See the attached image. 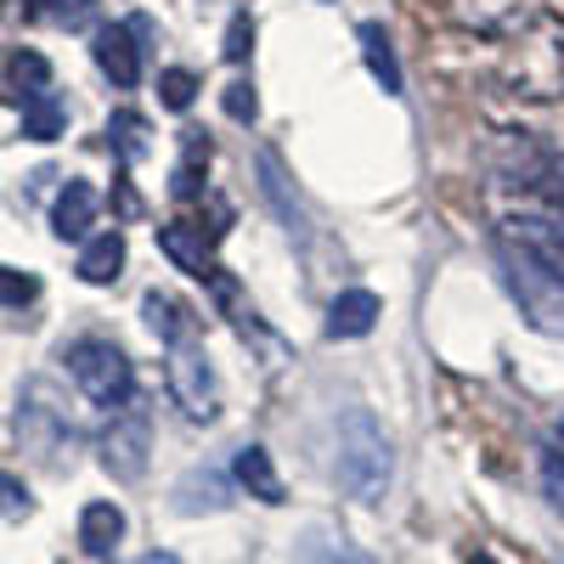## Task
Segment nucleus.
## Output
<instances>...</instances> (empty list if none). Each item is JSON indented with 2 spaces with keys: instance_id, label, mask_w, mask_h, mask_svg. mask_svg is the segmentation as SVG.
I'll use <instances>...</instances> for the list:
<instances>
[{
  "instance_id": "1",
  "label": "nucleus",
  "mask_w": 564,
  "mask_h": 564,
  "mask_svg": "<svg viewBox=\"0 0 564 564\" xmlns=\"http://www.w3.org/2000/svg\"><path fill=\"white\" fill-rule=\"evenodd\" d=\"M390 435L379 430V417L372 412H345L339 423V457H334V475L339 486L356 497V502H379L384 486H390Z\"/></svg>"
},
{
  "instance_id": "2",
  "label": "nucleus",
  "mask_w": 564,
  "mask_h": 564,
  "mask_svg": "<svg viewBox=\"0 0 564 564\" xmlns=\"http://www.w3.org/2000/svg\"><path fill=\"white\" fill-rule=\"evenodd\" d=\"M497 260H502L508 289H513V300H520V311L531 316L536 334L564 339V271H558V265H547L542 254L520 249V243H502V249H497Z\"/></svg>"
},
{
  "instance_id": "3",
  "label": "nucleus",
  "mask_w": 564,
  "mask_h": 564,
  "mask_svg": "<svg viewBox=\"0 0 564 564\" xmlns=\"http://www.w3.org/2000/svg\"><path fill=\"white\" fill-rule=\"evenodd\" d=\"M508 90L531 102L564 97V23H536L520 34L513 63H508Z\"/></svg>"
},
{
  "instance_id": "4",
  "label": "nucleus",
  "mask_w": 564,
  "mask_h": 564,
  "mask_svg": "<svg viewBox=\"0 0 564 564\" xmlns=\"http://www.w3.org/2000/svg\"><path fill=\"white\" fill-rule=\"evenodd\" d=\"M68 372L74 384L97 401V406H124L135 395V372H130V356L113 345V339H79L68 350Z\"/></svg>"
},
{
  "instance_id": "5",
  "label": "nucleus",
  "mask_w": 564,
  "mask_h": 564,
  "mask_svg": "<svg viewBox=\"0 0 564 564\" xmlns=\"http://www.w3.org/2000/svg\"><path fill=\"white\" fill-rule=\"evenodd\" d=\"M97 452H102V468L113 480H141L148 475V452H153V430H148V412H135V406H124V412H113L108 417V430L97 435Z\"/></svg>"
},
{
  "instance_id": "6",
  "label": "nucleus",
  "mask_w": 564,
  "mask_h": 564,
  "mask_svg": "<svg viewBox=\"0 0 564 564\" xmlns=\"http://www.w3.org/2000/svg\"><path fill=\"white\" fill-rule=\"evenodd\" d=\"M164 372H170V390H175L181 412L193 417V423H215V412H220V384H215L209 356H204L198 345H175Z\"/></svg>"
},
{
  "instance_id": "7",
  "label": "nucleus",
  "mask_w": 564,
  "mask_h": 564,
  "mask_svg": "<svg viewBox=\"0 0 564 564\" xmlns=\"http://www.w3.org/2000/svg\"><path fill=\"white\" fill-rule=\"evenodd\" d=\"M446 12L463 23V29H475V34H525L542 23L547 12V0H446Z\"/></svg>"
},
{
  "instance_id": "8",
  "label": "nucleus",
  "mask_w": 564,
  "mask_h": 564,
  "mask_svg": "<svg viewBox=\"0 0 564 564\" xmlns=\"http://www.w3.org/2000/svg\"><path fill=\"white\" fill-rule=\"evenodd\" d=\"M18 441H23V446H34V452H45V457H52L63 441H74L63 406L52 401V390H45V384H29V395H23V412H18Z\"/></svg>"
},
{
  "instance_id": "9",
  "label": "nucleus",
  "mask_w": 564,
  "mask_h": 564,
  "mask_svg": "<svg viewBox=\"0 0 564 564\" xmlns=\"http://www.w3.org/2000/svg\"><path fill=\"white\" fill-rule=\"evenodd\" d=\"M90 52H97V68H102L119 90H130V85L141 79V45H135V29H130V23H108V29H97Z\"/></svg>"
},
{
  "instance_id": "10",
  "label": "nucleus",
  "mask_w": 564,
  "mask_h": 564,
  "mask_svg": "<svg viewBox=\"0 0 564 564\" xmlns=\"http://www.w3.org/2000/svg\"><path fill=\"white\" fill-rule=\"evenodd\" d=\"M159 249H164L181 271H193V276H204V282H220V265H215V254H209V243H204V226H186V220L159 226Z\"/></svg>"
},
{
  "instance_id": "11",
  "label": "nucleus",
  "mask_w": 564,
  "mask_h": 564,
  "mask_svg": "<svg viewBox=\"0 0 564 564\" xmlns=\"http://www.w3.org/2000/svg\"><path fill=\"white\" fill-rule=\"evenodd\" d=\"M254 170H260V193H265V204L276 209V220L289 226L294 238H305V231H311V220H305V204L294 198V186H289V175H282V159H276L271 148H260Z\"/></svg>"
},
{
  "instance_id": "12",
  "label": "nucleus",
  "mask_w": 564,
  "mask_h": 564,
  "mask_svg": "<svg viewBox=\"0 0 564 564\" xmlns=\"http://www.w3.org/2000/svg\"><path fill=\"white\" fill-rule=\"evenodd\" d=\"M124 542V508L119 502H85L79 513V547L90 558H113Z\"/></svg>"
},
{
  "instance_id": "13",
  "label": "nucleus",
  "mask_w": 564,
  "mask_h": 564,
  "mask_svg": "<svg viewBox=\"0 0 564 564\" xmlns=\"http://www.w3.org/2000/svg\"><path fill=\"white\" fill-rule=\"evenodd\" d=\"M141 316H148V327L175 350V345H193V334H198V322H193V311H186L175 294H159V289H148L141 294Z\"/></svg>"
},
{
  "instance_id": "14",
  "label": "nucleus",
  "mask_w": 564,
  "mask_h": 564,
  "mask_svg": "<svg viewBox=\"0 0 564 564\" xmlns=\"http://www.w3.org/2000/svg\"><path fill=\"white\" fill-rule=\"evenodd\" d=\"M379 294H367V289H345L334 305H327V334L334 339H367L372 334V322H379Z\"/></svg>"
},
{
  "instance_id": "15",
  "label": "nucleus",
  "mask_w": 564,
  "mask_h": 564,
  "mask_svg": "<svg viewBox=\"0 0 564 564\" xmlns=\"http://www.w3.org/2000/svg\"><path fill=\"white\" fill-rule=\"evenodd\" d=\"M231 502V486L220 468H186V475L175 480V508L181 513H220Z\"/></svg>"
},
{
  "instance_id": "16",
  "label": "nucleus",
  "mask_w": 564,
  "mask_h": 564,
  "mask_svg": "<svg viewBox=\"0 0 564 564\" xmlns=\"http://www.w3.org/2000/svg\"><path fill=\"white\" fill-rule=\"evenodd\" d=\"M90 220H97V186L90 181H68L63 193H57V209H52V226H57V238H85Z\"/></svg>"
},
{
  "instance_id": "17",
  "label": "nucleus",
  "mask_w": 564,
  "mask_h": 564,
  "mask_svg": "<svg viewBox=\"0 0 564 564\" xmlns=\"http://www.w3.org/2000/svg\"><path fill=\"white\" fill-rule=\"evenodd\" d=\"M231 475H238V486L260 502H282V480H276V468H271V452L265 446H238V457H231Z\"/></svg>"
},
{
  "instance_id": "18",
  "label": "nucleus",
  "mask_w": 564,
  "mask_h": 564,
  "mask_svg": "<svg viewBox=\"0 0 564 564\" xmlns=\"http://www.w3.org/2000/svg\"><path fill=\"white\" fill-rule=\"evenodd\" d=\"M0 79H7L12 102H29V97H40V90H52V68H45L40 52H12L7 63H0Z\"/></svg>"
},
{
  "instance_id": "19",
  "label": "nucleus",
  "mask_w": 564,
  "mask_h": 564,
  "mask_svg": "<svg viewBox=\"0 0 564 564\" xmlns=\"http://www.w3.org/2000/svg\"><path fill=\"white\" fill-rule=\"evenodd\" d=\"M361 52H367L372 79L384 85V97H401V63H395V52H390V34H384V23H361Z\"/></svg>"
},
{
  "instance_id": "20",
  "label": "nucleus",
  "mask_w": 564,
  "mask_h": 564,
  "mask_svg": "<svg viewBox=\"0 0 564 564\" xmlns=\"http://www.w3.org/2000/svg\"><path fill=\"white\" fill-rule=\"evenodd\" d=\"M63 130H68V108H63L57 90H40V97L23 102V135L29 141H57Z\"/></svg>"
},
{
  "instance_id": "21",
  "label": "nucleus",
  "mask_w": 564,
  "mask_h": 564,
  "mask_svg": "<svg viewBox=\"0 0 564 564\" xmlns=\"http://www.w3.org/2000/svg\"><path fill=\"white\" fill-rule=\"evenodd\" d=\"M124 271V238L119 231H102V238H90L79 249V276L85 282H113Z\"/></svg>"
},
{
  "instance_id": "22",
  "label": "nucleus",
  "mask_w": 564,
  "mask_h": 564,
  "mask_svg": "<svg viewBox=\"0 0 564 564\" xmlns=\"http://www.w3.org/2000/svg\"><path fill=\"white\" fill-rule=\"evenodd\" d=\"M204 170H209V141L186 135V159H181L175 175H170V193H175V198H198V193H204Z\"/></svg>"
},
{
  "instance_id": "23",
  "label": "nucleus",
  "mask_w": 564,
  "mask_h": 564,
  "mask_svg": "<svg viewBox=\"0 0 564 564\" xmlns=\"http://www.w3.org/2000/svg\"><path fill=\"white\" fill-rule=\"evenodd\" d=\"M108 135H113V148H119V159H148V148H153V141H148V119H141V113H130V108H119L113 119H108Z\"/></svg>"
},
{
  "instance_id": "24",
  "label": "nucleus",
  "mask_w": 564,
  "mask_h": 564,
  "mask_svg": "<svg viewBox=\"0 0 564 564\" xmlns=\"http://www.w3.org/2000/svg\"><path fill=\"white\" fill-rule=\"evenodd\" d=\"M159 97H164V108L186 113V108H193V97H198V74H186V68H164V74H159Z\"/></svg>"
},
{
  "instance_id": "25",
  "label": "nucleus",
  "mask_w": 564,
  "mask_h": 564,
  "mask_svg": "<svg viewBox=\"0 0 564 564\" xmlns=\"http://www.w3.org/2000/svg\"><path fill=\"white\" fill-rule=\"evenodd\" d=\"M300 564H356L345 536H327V531H311L305 547H300Z\"/></svg>"
},
{
  "instance_id": "26",
  "label": "nucleus",
  "mask_w": 564,
  "mask_h": 564,
  "mask_svg": "<svg viewBox=\"0 0 564 564\" xmlns=\"http://www.w3.org/2000/svg\"><path fill=\"white\" fill-rule=\"evenodd\" d=\"M220 102H226V119H238V124H254V113H260V102H254V85H249V79H231Z\"/></svg>"
},
{
  "instance_id": "27",
  "label": "nucleus",
  "mask_w": 564,
  "mask_h": 564,
  "mask_svg": "<svg viewBox=\"0 0 564 564\" xmlns=\"http://www.w3.org/2000/svg\"><path fill=\"white\" fill-rule=\"evenodd\" d=\"M29 12L45 23H79L90 12V0H29Z\"/></svg>"
},
{
  "instance_id": "28",
  "label": "nucleus",
  "mask_w": 564,
  "mask_h": 564,
  "mask_svg": "<svg viewBox=\"0 0 564 564\" xmlns=\"http://www.w3.org/2000/svg\"><path fill=\"white\" fill-rule=\"evenodd\" d=\"M40 294V282L34 276H23V271H7L0 265V305H29Z\"/></svg>"
},
{
  "instance_id": "29",
  "label": "nucleus",
  "mask_w": 564,
  "mask_h": 564,
  "mask_svg": "<svg viewBox=\"0 0 564 564\" xmlns=\"http://www.w3.org/2000/svg\"><path fill=\"white\" fill-rule=\"evenodd\" d=\"M249 45H254V23H249V12H238V18H231V29H226V45H220V52H226V63H243Z\"/></svg>"
},
{
  "instance_id": "30",
  "label": "nucleus",
  "mask_w": 564,
  "mask_h": 564,
  "mask_svg": "<svg viewBox=\"0 0 564 564\" xmlns=\"http://www.w3.org/2000/svg\"><path fill=\"white\" fill-rule=\"evenodd\" d=\"M0 513H7V520H23L29 513V491H23L18 475H7V468H0Z\"/></svg>"
},
{
  "instance_id": "31",
  "label": "nucleus",
  "mask_w": 564,
  "mask_h": 564,
  "mask_svg": "<svg viewBox=\"0 0 564 564\" xmlns=\"http://www.w3.org/2000/svg\"><path fill=\"white\" fill-rule=\"evenodd\" d=\"M542 480H547V491H553V502L564 508V463H558V457H547V463H542Z\"/></svg>"
},
{
  "instance_id": "32",
  "label": "nucleus",
  "mask_w": 564,
  "mask_h": 564,
  "mask_svg": "<svg viewBox=\"0 0 564 564\" xmlns=\"http://www.w3.org/2000/svg\"><path fill=\"white\" fill-rule=\"evenodd\" d=\"M130 564H181V558L164 553V547H153V553H141V558H130Z\"/></svg>"
},
{
  "instance_id": "33",
  "label": "nucleus",
  "mask_w": 564,
  "mask_h": 564,
  "mask_svg": "<svg viewBox=\"0 0 564 564\" xmlns=\"http://www.w3.org/2000/svg\"><path fill=\"white\" fill-rule=\"evenodd\" d=\"M468 564H497V558H491V553H475V558H468Z\"/></svg>"
},
{
  "instance_id": "34",
  "label": "nucleus",
  "mask_w": 564,
  "mask_h": 564,
  "mask_svg": "<svg viewBox=\"0 0 564 564\" xmlns=\"http://www.w3.org/2000/svg\"><path fill=\"white\" fill-rule=\"evenodd\" d=\"M558 441H564V417H558Z\"/></svg>"
}]
</instances>
